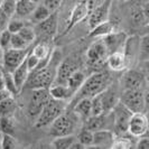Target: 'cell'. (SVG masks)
Here are the masks:
<instances>
[{"label":"cell","mask_w":149,"mask_h":149,"mask_svg":"<svg viewBox=\"0 0 149 149\" xmlns=\"http://www.w3.org/2000/svg\"><path fill=\"white\" fill-rule=\"evenodd\" d=\"M112 83V75L109 71L102 70L99 72H94L85 79L81 88L75 92L73 97L68 102L67 108H72L73 105L83 97H92L95 94L102 92L103 90Z\"/></svg>","instance_id":"1"},{"label":"cell","mask_w":149,"mask_h":149,"mask_svg":"<svg viewBox=\"0 0 149 149\" xmlns=\"http://www.w3.org/2000/svg\"><path fill=\"white\" fill-rule=\"evenodd\" d=\"M56 68L57 66L53 64L51 61L47 66L30 72L24 88L29 90L48 89L54 83L55 75H56Z\"/></svg>","instance_id":"2"},{"label":"cell","mask_w":149,"mask_h":149,"mask_svg":"<svg viewBox=\"0 0 149 149\" xmlns=\"http://www.w3.org/2000/svg\"><path fill=\"white\" fill-rule=\"evenodd\" d=\"M82 122L76 117L74 112L70 109V111L63 112L56 119L49 125V134L53 137H61V136H68L73 134L79 125Z\"/></svg>","instance_id":"3"},{"label":"cell","mask_w":149,"mask_h":149,"mask_svg":"<svg viewBox=\"0 0 149 149\" xmlns=\"http://www.w3.org/2000/svg\"><path fill=\"white\" fill-rule=\"evenodd\" d=\"M66 101H61V100H55V99H49L47 103L44 105L40 113L35 119L34 127L40 129V128L48 127L54 120L56 119L58 116H61L63 112L67 109Z\"/></svg>","instance_id":"4"},{"label":"cell","mask_w":149,"mask_h":149,"mask_svg":"<svg viewBox=\"0 0 149 149\" xmlns=\"http://www.w3.org/2000/svg\"><path fill=\"white\" fill-rule=\"evenodd\" d=\"M108 54L107 47L101 38L90 45L85 53V64L92 71V73L104 70Z\"/></svg>","instance_id":"5"},{"label":"cell","mask_w":149,"mask_h":149,"mask_svg":"<svg viewBox=\"0 0 149 149\" xmlns=\"http://www.w3.org/2000/svg\"><path fill=\"white\" fill-rule=\"evenodd\" d=\"M119 101L130 111L146 112L147 108V91L142 89H126L121 93Z\"/></svg>","instance_id":"6"},{"label":"cell","mask_w":149,"mask_h":149,"mask_svg":"<svg viewBox=\"0 0 149 149\" xmlns=\"http://www.w3.org/2000/svg\"><path fill=\"white\" fill-rule=\"evenodd\" d=\"M111 114L113 120L112 131L114 136H123L127 134L128 122L132 112L119 101L111 110Z\"/></svg>","instance_id":"7"},{"label":"cell","mask_w":149,"mask_h":149,"mask_svg":"<svg viewBox=\"0 0 149 149\" xmlns=\"http://www.w3.org/2000/svg\"><path fill=\"white\" fill-rule=\"evenodd\" d=\"M80 65H81V57L77 54H73L71 56H67L65 60H63L57 65L54 83L65 84L68 76L74 71L80 70Z\"/></svg>","instance_id":"8"},{"label":"cell","mask_w":149,"mask_h":149,"mask_svg":"<svg viewBox=\"0 0 149 149\" xmlns=\"http://www.w3.org/2000/svg\"><path fill=\"white\" fill-rule=\"evenodd\" d=\"M57 26H58V15L56 11L52 13L47 18L44 20L35 24V34H36V39H45V40H52V38L55 36L57 31Z\"/></svg>","instance_id":"9"},{"label":"cell","mask_w":149,"mask_h":149,"mask_svg":"<svg viewBox=\"0 0 149 149\" xmlns=\"http://www.w3.org/2000/svg\"><path fill=\"white\" fill-rule=\"evenodd\" d=\"M51 99L48 89H35L31 90L28 108H27V114L30 119L35 120L40 113L44 105L47 103V101Z\"/></svg>","instance_id":"10"},{"label":"cell","mask_w":149,"mask_h":149,"mask_svg":"<svg viewBox=\"0 0 149 149\" xmlns=\"http://www.w3.org/2000/svg\"><path fill=\"white\" fill-rule=\"evenodd\" d=\"M148 132V118L145 112H134L131 114L128 122L127 134L134 138L147 136Z\"/></svg>","instance_id":"11"},{"label":"cell","mask_w":149,"mask_h":149,"mask_svg":"<svg viewBox=\"0 0 149 149\" xmlns=\"http://www.w3.org/2000/svg\"><path fill=\"white\" fill-rule=\"evenodd\" d=\"M30 46L24 49H16V48H9L3 52V58H2V68L6 72H13L16 67L20 63H22L27 55L30 52Z\"/></svg>","instance_id":"12"},{"label":"cell","mask_w":149,"mask_h":149,"mask_svg":"<svg viewBox=\"0 0 149 149\" xmlns=\"http://www.w3.org/2000/svg\"><path fill=\"white\" fill-rule=\"evenodd\" d=\"M89 14H90V1L89 0H80L74 7H73L72 11H71V15H70L68 22H67L66 28L64 30L63 35L67 34L79 22H82L84 18H86V16L89 15Z\"/></svg>","instance_id":"13"},{"label":"cell","mask_w":149,"mask_h":149,"mask_svg":"<svg viewBox=\"0 0 149 149\" xmlns=\"http://www.w3.org/2000/svg\"><path fill=\"white\" fill-rule=\"evenodd\" d=\"M82 127L86 128L91 131H97V130H102V129L112 130L113 120H112L111 112L97 114V116H90L89 118L83 122Z\"/></svg>","instance_id":"14"},{"label":"cell","mask_w":149,"mask_h":149,"mask_svg":"<svg viewBox=\"0 0 149 149\" xmlns=\"http://www.w3.org/2000/svg\"><path fill=\"white\" fill-rule=\"evenodd\" d=\"M127 34L125 31H116L113 30L112 33L105 35L104 37H102V42L107 47L108 53L113 52H123L125 44L127 40Z\"/></svg>","instance_id":"15"},{"label":"cell","mask_w":149,"mask_h":149,"mask_svg":"<svg viewBox=\"0 0 149 149\" xmlns=\"http://www.w3.org/2000/svg\"><path fill=\"white\" fill-rule=\"evenodd\" d=\"M146 75L137 70L127 71L121 79V86L126 89H146Z\"/></svg>","instance_id":"16"},{"label":"cell","mask_w":149,"mask_h":149,"mask_svg":"<svg viewBox=\"0 0 149 149\" xmlns=\"http://www.w3.org/2000/svg\"><path fill=\"white\" fill-rule=\"evenodd\" d=\"M113 0H104L102 3H100L89 14V26L90 28L94 27L97 24L104 22L108 19V16L112 7Z\"/></svg>","instance_id":"17"},{"label":"cell","mask_w":149,"mask_h":149,"mask_svg":"<svg viewBox=\"0 0 149 149\" xmlns=\"http://www.w3.org/2000/svg\"><path fill=\"white\" fill-rule=\"evenodd\" d=\"M119 92L118 88L110 83L102 92H101V99L103 104V113H109L114 108V105L119 102Z\"/></svg>","instance_id":"18"},{"label":"cell","mask_w":149,"mask_h":149,"mask_svg":"<svg viewBox=\"0 0 149 149\" xmlns=\"http://www.w3.org/2000/svg\"><path fill=\"white\" fill-rule=\"evenodd\" d=\"M114 134L110 129H102L93 131V145L97 148H111Z\"/></svg>","instance_id":"19"},{"label":"cell","mask_w":149,"mask_h":149,"mask_svg":"<svg viewBox=\"0 0 149 149\" xmlns=\"http://www.w3.org/2000/svg\"><path fill=\"white\" fill-rule=\"evenodd\" d=\"M48 92L52 99L66 101L67 103L71 101V99L74 95V92L66 84H61V83H53L48 88Z\"/></svg>","instance_id":"20"},{"label":"cell","mask_w":149,"mask_h":149,"mask_svg":"<svg viewBox=\"0 0 149 149\" xmlns=\"http://www.w3.org/2000/svg\"><path fill=\"white\" fill-rule=\"evenodd\" d=\"M105 64L113 72H121L128 66L127 58L123 52H113L108 54Z\"/></svg>","instance_id":"21"},{"label":"cell","mask_w":149,"mask_h":149,"mask_svg":"<svg viewBox=\"0 0 149 149\" xmlns=\"http://www.w3.org/2000/svg\"><path fill=\"white\" fill-rule=\"evenodd\" d=\"M76 114V117L83 122L91 116V97H83L79 100L72 108H70Z\"/></svg>","instance_id":"22"},{"label":"cell","mask_w":149,"mask_h":149,"mask_svg":"<svg viewBox=\"0 0 149 149\" xmlns=\"http://www.w3.org/2000/svg\"><path fill=\"white\" fill-rule=\"evenodd\" d=\"M30 53L35 55L38 60H44L52 55V40H45V39H39L34 47L30 49Z\"/></svg>","instance_id":"23"},{"label":"cell","mask_w":149,"mask_h":149,"mask_svg":"<svg viewBox=\"0 0 149 149\" xmlns=\"http://www.w3.org/2000/svg\"><path fill=\"white\" fill-rule=\"evenodd\" d=\"M11 74H13V77H14V81H15L17 89L19 90V92H20L24 89V85H25V83L27 81V77L29 75V70H28L27 64H26V58L11 72Z\"/></svg>","instance_id":"24"},{"label":"cell","mask_w":149,"mask_h":149,"mask_svg":"<svg viewBox=\"0 0 149 149\" xmlns=\"http://www.w3.org/2000/svg\"><path fill=\"white\" fill-rule=\"evenodd\" d=\"M36 6H37V2L34 0H17L14 16L18 18L29 17Z\"/></svg>","instance_id":"25"},{"label":"cell","mask_w":149,"mask_h":149,"mask_svg":"<svg viewBox=\"0 0 149 149\" xmlns=\"http://www.w3.org/2000/svg\"><path fill=\"white\" fill-rule=\"evenodd\" d=\"M113 30H116V26L112 22H109L108 19L104 22H101L97 24L94 27H92L89 33V37L91 38H102L105 35L112 33Z\"/></svg>","instance_id":"26"},{"label":"cell","mask_w":149,"mask_h":149,"mask_svg":"<svg viewBox=\"0 0 149 149\" xmlns=\"http://www.w3.org/2000/svg\"><path fill=\"white\" fill-rule=\"evenodd\" d=\"M85 79H86V76L84 74V72L81 71V70H76V71H74L72 74L68 76V79L66 80L65 84L74 92L75 94V92L81 88L83 82L85 81Z\"/></svg>","instance_id":"27"},{"label":"cell","mask_w":149,"mask_h":149,"mask_svg":"<svg viewBox=\"0 0 149 149\" xmlns=\"http://www.w3.org/2000/svg\"><path fill=\"white\" fill-rule=\"evenodd\" d=\"M17 110V102L13 95L0 101V117L14 116Z\"/></svg>","instance_id":"28"},{"label":"cell","mask_w":149,"mask_h":149,"mask_svg":"<svg viewBox=\"0 0 149 149\" xmlns=\"http://www.w3.org/2000/svg\"><path fill=\"white\" fill-rule=\"evenodd\" d=\"M75 140H76V139H75V137L73 134L55 137V139H54L52 142V146H53V148H56V149H67L72 146V143H73Z\"/></svg>","instance_id":"29"},{"label":"cell","mask_w":149,"mask_h":149,"mask_svg":"<svg viewBox=\"0 0 149 149\" xmlns=\"http://www.w3.org/2000/svg\"><path fill=\"white\" fill-rule=\"evenodd\" d=\"M15 129L16 125L13 116L0 117V130H1V132L14 136L15 134Z\"/></svg>","instance_id":"30"},{"label":"cell","mask_w":149,"mask_h":149,"mask_svg":"<svg viewBox=\"0 0 149 149\" xmlns=\"http://www.w3.org/2000/svg\"><path fill=\"white\" fill-rule=\"evenodd\" d=\"M134 147V142L129 139V137L123 136H116L113 142L111 145V148L113 149H130Z\"/></svg>","instance_id":"31"},{"label":"cell","mask_w":149,"mask_h":149,"mask_svg":"<svg viewBox=\"0 0 149 149\" xmlns=\"http://www.w3.org/2000/svg\"><path fill=\"white\" fill-rule=\"evenodd\" d=\"M51 14H52V13L45 7L43 3L37 5V6L35 7V9H34V11L31 13V15H30V17H31V22H34L35 24H37V22L44 20L45 18H47Z\"/></svg>","instance_id":"32"},{"label":"cell","mask_w":149,"mask_h":149,"mask_svg":"<svg viewBox=\"0 0 149 149\" xmlns=\"http://www.w3.org/2000/svg\"><path fill=\"white\" fill-rule=\"evenodd\" d=\"M76 140L79 142H81L85 148L91 147L93 145V131L82 127V130L79 132V136H77Z\"/></svg>","instance_id":"33"},{"label":"cell","mask_w":149,"mask_h":149,"mask_svg":"<svg viewBox=\"0 0 149 149\" xmlns=\"http://www.w3.org/2000/svg\"><path fill=\"white\" fill-rule=\"evenodd\" d=\"M103 113V104L101 99V92L91 97V116H97Z\"/></svg>","instance_id":"34"},{"label":"cell","mask_w":149,"mask_h":149,"mask_svg":"<svg viewBox=\"0 0 149 149\" xmlns=\"http://www.w3.org/2000/svg\"><path fill=\"white\" fill-rule=\"evenodd\" d=\"M2 75H3V80H5V84H6V88L10 92V94L13 97H16L17 94H19V90L17 89L14 81V77L11 72H6V71H2Z\"/></svg>","instance_id":"35"},{"label":"cell","mask_w":149,"mask_h":149,"mask_svg":"<svg viewBox=\"0 0 149 149\" xmlns=\"http://www.w3.org/2000/svg\"><path fill=\"white\" fill-rule=\"evenodd\" d=\"M149 44H148V35H145L139 38V46H138V53L139 58L147 62L149 56Z\"/></svg>","instance_id":"36"},{"label":"cell","mask_w":149,"mask_h":149,"mask_svg":"<svg viewBox=\"0 0 149 149\" xmlns=\"http://www.w3.org/2000/svg\"><path fill=\"white\" fill-rule=\"evenodd\" d=\"M18 34H19L28 44H33V43L36 42V34H35L34 27H30V26L25 25L22 29L18 31Z\"/></svg>","instance_id":"37"},{"label":"cell","mask_w":149,"mask_h":149,"mask_svg":"<svg viewBox=\"0 0 149 149\" xmlns=\"http://www.w3.org/2000/svg\"><path fill=\"white\" fill-rule=\"evenodd\" d=\"M25 25H26V24L22 20V18H18V17L13 16V17L9 19L6 28H7L11 34H15V33H18Z\"/></svg>","instance_id":"38"},{"label":"cell","mask_w":149,"mask_h":149,"mask_svg":"<svg viewBox=\"0 0 149 149\" xmlns=\"http://www.w3.org/2000/svg\"><path fill=\"white\" fill-rule=\"evenodd\" d=\"M31 46V44H28L24 38L18 34L15 33L11 35V42H10V48H16V49H24Z\"/></svg>","instance_id":"39"},{"label":"cell","mask_w":149,"mask_h":149,"mask_svg":"<svg viewBox=\"0 0 149 149\" xmlns=\"http://www.w3.org/2000/svg\"><path fill=\"white\" fill-rule=\"evenodd\" d=\"M0 147L5 149H11L17 147L14 136L8 134H0Z\"/></svg>","instance_id":"40"},{"label":"cell","mask_w":149,"mask_h":149,"mask_svg":"<svg viewBox=\"0 0 149 149\" xmlns=\"http://www.w3.org/2000/svg\"><path fill=\"white\" fill-rule=\"evenodd\" d=\"M11 33L5 28L0 31V47L2 48V51H7L10 48V42H11Z\"/></svg>","instance_id":"41"},{"label":"cell","mask_w":149,"mask_h":149,"mask_svg":"<svg viewBox=\"0 0 149 149\" xmlns=\"http://www.w3.org/2000/svg\"><path fill=\"white\" fill-rule=\"evenodd\" d=\"M62 1H63V0H42V3H43L51 13H54V11H57V9L60 8Z\"/></svg>","instance_id":"42"},{"label":"cell","mask_w":149,"mask_h":149,"mask_svg":"<svg viewBox=\"0 0 149 149\" xmlns=\"http://www.w3.org/2000/svg\"><path fill=\"white\" fill-rule=\"evenodd\" d=\"M38 63H39V60H38L35 55H33V54L29 52V54H28L27 57H26V64H27V67H28V70H29V73L33 72V71L36 68V66L38 65Z\"/></svg>","instance_id":"43"},{"label":"cell","mask_w":149,"mask_h":149,"mask_svg":"<svg viewBox=\"0 0 149 149\" xmlns=\"http://www.w3.org/2000/svg\"><path fill=\"white\" fill-rule=\"evenodd\" d=\"M10 92L6 88V84H5V80H3V75L2 73H0V101L6 99V97H10Z\"/></svg>","instance_id":"44"},{"label":"cell","mask_w":149,"mask_h":149,"mask_svg":"<svg viewBox=\"0 0 149 149\" xmlns=\"http://www.w3.org/2000/svg\"><path fill=\"white\" fill-rule=\"evenodd\" d=\"M134 147L138 149H149V139L147 136H142L140 139L134 143Z\"/></svg>","instance_id":"45"},{"label":"cell","mask_w":149,"mask_h":149,"mask_svg":"<svg viewBox=\"0 0 149 149\" xmlns=\"http://www.w3.org/2000/svg\"><path fill=\"white\" fill-rule=\"evenodd\" d=\"M129 1H131L132 5H134V6H140V7L146 5V3H149V0H129Z\"/></svg>","instance_id":"46"},{"label":"cell","mask_w":149,"mask_h":149,"mask_svg":"<svg viewBox=\"0 0 149 149\" xmlns=\"http://www.w3.org/2000/svg\"><path fill=\"white\" fill-rule=\"evenodd\" d=\"M2 58H3V51H2V48L0 47V63L2 64Z\"/></svg>","instance_id":"47"},{"label":"cell","mask_w":149,"mask_h":149,"mask_svg":"<svg viewBox=\"0 0 149 149\" xmlns=\"http://www.w3.org/2000/svg\"><path fill=\"white\" fill-rule=\"evenodd\" d=\"M2 71H3V68H2V64L0 63V73H2Z\"/></svg>","instance_id":"48"},{"label":"cell","mask_w":149,"mask_h":149,"mask_svg":"<svg viewBox=\"0 0 149 149\" xmlns=\"http://www.w3.org/2000/svg\"><path fill=\"white\" fill-rule=\"evenodd\" d=\"M120 1H122V2H129V0H120Z\"/></svg>","instance_id":"49"},{"label":"cell","mask_w":149,"mask_h":149,"mask_svg":"<svg viewBox=\"0 0 149 149\" xmlns=\"http://www.w3.org/2000/svg\"><path fill=\"white\" fill-rule=\"evenodd\" d=\"M1 1H2V0H0V3H1Z\"/></svg>","instance_id":"50"},{"label":"cell","mask_w":149,"mask_h":149,"mask_svg":"<svg viewBox=\"0 0 149 149\" xmlns=\"http://www.w3.org/2000/svg\"><path fill=\"white\" fill-rule=\"evenodd\" d=\"M0 148H1V147H0Z\"/></svg>","instance_id":"51"}]
</instances>
